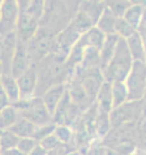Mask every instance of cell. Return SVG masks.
<instances>
[{
  "mask_svg": "<svg viewBox=\"0 0 146 155\" xmlns=\"http://www.w3.org/2000/svg\"><path fill=\"white\" fill-rule=\"evenodd\" d=\"M0 153L3 155H25L22 151H20L17 147H12V149H7V150H0Z\"/></svg>",
  "mask_w": 146,
  "mask_h": 155,
  "instance_id": "cell-43",
  "label": "cell"
},
{
  "mask_svg": "<svg viewBox=\"0 0 146 155\" xmlns=\"http://www.w3.org/2000/svg\"><path fill=\"white\" fill-rule=\"evenodd\" d=\"M97 108L99 111H105V112H110L114 108V99H112V84L105 82L102 84L99 91L97 94L95 98Z\"/></svg>",
  "mask_w": 146,
  "mask_h": 155,
  "instance_id": "cell-16",
  "label": "cell"
},
{
  "mask_svg": "<svg viewBox=\"0 0 146 155\" xmlns=\"http://www.w3.org/2000/svg\"><path fill=\"white\" fill-rule=\"evenodd\" d=\"M45 5H46V0H32L30 4L28 5V8L25 9V12L32 15L33 17H35V18L39 21L42 15H43Z\"/></svg>",
  "mask_w": 146,
  "mask_h": 155,
  "instance_id": "cell-34",
  "label": "cell"
},
{
  "mask_svg": "<svg viewBox=\"0 0 146 155\" xmlns=\"http://www.w3.org/2000/svg\"><path fill=\"white\" fill-rule=\"evenodd\" d=\"M85 155H105V146L101 145H94L90 147L89 151H86Z\"/></svg>",
  "mask_w": 146,
  "mask_h": 155,
  "instance_id": "cell-41",
  "label": "cell"
},
{
  "mask_svg": "<svg viewBox=\"0 0 146 155\" xmlns=\"http://www.w3.org/2000/svg\"><path fill=\"white\" fill-rule=\"evenodd\" d=\"M55 34L51 33L50 30L39 26L34 37L26 43L28 52L30 55L33 64L39 63L45 56H47L54 47Z\"/></svg>",
  "mask_w": 146,
  "mask_h": 155,
  "instance_id": "cell-5",
  "label": "cell"
},
{
  "mask_svg": "<svg viewBox=\"0 0 146 155\" xmlns=\"http://www.w3.org/2000/svg\"><path fill=\"white\" fill-rule=\"evenodd\" d=\"M28 155H47V151H46V150H45L43 147H42V146H41L39 143H38V145L35 146V147H34V149H33L32 151H30Z\"/></svg>",
  "mask_w": 146,
  "mask_h": 155,
  "instance_id": "cell-44",
  "label": "cell"
},
{
  "mask_svg": "<svg viewBox=\"0 0 146 155\" xmlns=\"http://www.w3.org/2000/svg\"><path fill=\"white\" fill-rule=\"evenodd\" d=\"M39 143L38 141H35L33 137H26V138H20L18 140V143H17V149L20 151H22L25 155H28L32 150L35 147V146Z\"/></svg>",
  "mask_w": 146,
  "mask_h": 155,
  "instance_id": "cell-36",
  "label": "cell"
},
{
  "mask_svg": "<svg viewBox=\"0 0 146 155\" xmlns=\"http://www.w3.org/2000/svg\"><path fill=\"white\" fill-rule=\"evenodd\" d=\"M137 31H138L141 35H146V8H144V12H142V16H141V20H140V24L137 26Z\"/></svg>",
  "mask_w": 146,
  "mask_h": 155,
  "instance_id": "cell-40",
  "label": "cell"
},
{
  "mask_svg": "<svg viewBox=\"0 0 146 155\" xmlns=\"http://www.w3.org/2000/svg\"><path fill=\"white\" fill-rule=\"evenodd\" d=\"M71 25L75 28L80 34L86 33L89 29H91L94 26V24L91 22V20L81 11H77L75 15H73L72 20H71Z\"/></svg>",
  "mask_w": 146,
  "mask_h": 155,
  "instance_id": "cell-26",
  "label": "cell"
},
{
  "mask_svg": "<svg viewBox=\"0 0 146 155\" xmlns=\"http://www.w3.org/2000/svg\"><path fill=\"white\" fill-rule=\"evenodd\" d=\"M9 104H11L9 99H8L5 91H4L2 84H0V110L4 108V107H7V106H9Z\"/></svg>",
  "mask_w": 146,
  "mask_h": 155,
  "instance_id": "cell-42",
  "label": "cell"
},
{
  "mask_svg": "<svg viewBox=\"0 0 146 155\" xmlns=\"http://www.w3.org/2000/svg\"><path fill=\"white\" fill-rule=\"evenodd\" d=\"M105 5L103 3H97V2H91V0H81L80 5H78V11L84 12L95 26L97 21L99 20V17L102 15Z\"/></svg>",
  "mask_w": 146,
  "mask_h": 155,
  "instance_id": "cell-23",
  "label": "cell"
},
{
  "mask_svg": "<svg viewBox=\"0 0 146 155\" xmlns=\"http://www.w3.org/2000/svg\"><path fill=\"white\" fill-rule=\"evenodd\" d=\"M136 127L137 123H128L123 125L112 127L106 136H103L102 145L105 147L114 149L124 142H136Z\"/></svg>",
  "mask_w": 146,
  "mask_h": 155,
  "instance_id": "cell-10",
  "label": "cell"
},
{
  "mask_svg": "<svg viewBox=\"0 0 146 155\" xmlns=\"http://www.w3.org/2000/svg\"><path fill=\"white\" fill-rule=\"evenodd\" d=\"M136 143L137 149L146 151V116L141 117L136 127Z\"/></svg>",
  "mask_w": 146,
  "mask_h": 155,
  "instance_id": "cell-32",
  "label": "cell"
},
{
  "mask_svg": "<svg viewBox=\"0 0 146 155\" xmlns=\"http://www.w3.org/2000/svg\"><path fill=\"white\" fill-rule=\"evenodd\" d=\"M18 140H20V137H17L13 132L9 130V129L2 130V133H0V150L17 147Z\"/></svg>",
  "mask_w": 146,
  "mask_h": 155,
  "instance_id": "cell-31",
  "label": "cell"
},
{
  "mask_svg": "<svg viewBox=\"0 0 146 155\" xmlns=\"http://www.w3.org/2000/svg\"><path fill=\"white\" fill-rule=\"evenodd\" d=\"M32 65H34V64H33L32 59H30V55L28 52L26 43H22L17 39V46H16L13 58H12V61H11L9 73L15 78H17V77H20L24 72H26Z\"/></svg>",
  "mask_w": 146,
  "mask_h": 155,
  "instance_id": "cell-12",
  "label": "cell"
},
{
  "mask_svg": "<svg viewBox=\"0 0 146 155\" xmlns=\"http://www.w3.org/2000/svg\"><path fill=\"white\" fill-rule=\"evenodd\" d=\"M12 106L18 111L21 117L28 119L29 121L34 123L38 127L54 123L52 115L47 110V107L41 97H33L30 99H20Z\"/></svg>",
  "mask_w": 146,
  "mask_h": 155,
  "instance_id": "cell-4",
  "label": "cell"
},
{
  "mask_svg": "<svg viewBox=\"0 0 146 155\" xmlns=\"http://www.w3.org/2000/svg\"><path fill=\"white\" fill-rule=\"evenodd\" d=\"M38 28H39V21L35 17L26 13L25 11L20 12L17 25H16V31H15L17 35V39L20 42L28 43L34 37V34L37 33Z\"/></svg>",
  "mask_w": 146,
  "mask_h": 155,
  "instance_id": "cell-13",
  "label": "cell"
},
{
  "mask_svg": "<svg viewBox=\"0 0 146 155\" xmlns=\"http://www.w3.org/2000/svg\"><path fill=\"white\" fill-rule=\"evenodd\" d=\"M20 12L21 11L17 0H2L0 3V37L16 31Z\"/></svg>",
  "mask_w": 146,
  "mask_h": 155,
  "instance_id": "cell-9",
  "label": "cell"
},
{
  "mask_svg": "<svg viewBox=\"0 0 146 155\" xmlns=\"http://www.w3.org/2000/svg\"><path fill=\"white\" fill-rule=\"evenodd\" d=\"M134 31H136V29L133 26H131L123 17H119L116 20V24H115V34H116L119 38L127 39V38L131 37Z\"/></svg>",
  "mask_w": 146,
  "mask_h": 155,
  "instance_id": "cell-33",
  "label": "cell"
},
{
  "mask_svg": "<svg viewBox=\"0 0 146 155\" xmlns=\"http://www.w3.org/2000/svg\"><path fill=\"white\" fill-rule=\"evenodd\" d=\"M124 84L128 90L129 101H141L146 85V64L141 60H133L131 71L128 73Z\"/></svg>",
  "mask_w": 146,
  "mask_h": 155,
  "instance_id": "cell-6",
  "label": "cell"
},
{
  "mask_svg": "<svg viewBox=\"0 0 146 155\" xmlns=\"http://www.w3.org/2000/svg\"><path fill=\"white\" fill-rule=\"evenodd\" d=\"M80 37H81V34L69 24L67 28H64L61 31L55 35L54 47H52L51 52H56V54H60L67 58L71 48L77 43V41L80 39Z\"/></svg>",
  "mask_w": 146,
  "mask_h": 155,
  "instance_id": "cell-11",
  "label": "cell"
},
{
  "mask_svg": "<svg viewBox=\"0 0 146 155\" xmlns=\"http://www.w3.org/2000/svg\"><path fill=\"white\" fill-rule=\"evenodd\" d=\"M73 151H76V147L72 146V143H59L56 147L52 149L51 151L47 153V155H67V154H71Z\"/></svg>",
  "mask_w": 146,
  "mask_h": 155,
  "instance_id": "cell-38",
  "label": "cell"
},
{
  "mask_svg": "<svg viewBox=\"0 0 146 155\" xmlns=\"http://www.w3.org/2000/svg\"><path fill=\"white\" fill-rule=\"evenodd\" d=\"M132 5H141V7H144V2L145 0H128Z\"/></svg>",
  "mask_w": 146,
  "mask_h": 155,
  "instance_id": "cell-47",
  "label": "cell"
},
{
  "mask_svg": "<svg viewBox=\"0 0 146 155\" xmlns=\"http://www.w3.org/2000/svg\"><path fill=\"white\" fill-rule=\"evenodd\" d=\"M111 128L123 125L128 123H138L142 114V103L141 101H127L118 107H114L108 114Z\"/></svg>",
  "mask_w": 146,
  "mask_h": 155,
  "instance_id": "cell-7",
  "label": "cell"
},
{
  "mask_svg": "<svg viewBox=\"0 0 146 155\" xmlns=\"http://www.w3.org/2000/svg\"><path fill=\"white\" fill-rule=\"evenodd\" d=\"M91 2H97V3H103L105 0H91Z\"/></svg>",
  "mask_w": 146,
  "mask_h": 155,
  "instance_id": "cell-51",
  "label": "cell"
},
{
  "mask_svg": "<svg viewBox=\"0 0 146 155\" xmlns=\"http://www.w3.org/2000/svg\"><path fill=\"white\" fill-rule=\"evenodd\" d=\"M77 80L81 82L82 87L85 89L88 97L90 98L91 102H95L97 94L99 91L102 84L105 82V78H103L102 71L98 68V69H90V71H84L81 68L77 67L73 74Z\"/></svg>",
  "mask_w": 146,
  "mask_h": 155,
  "instance_id": "cell-8",
  "label": "cell"
},
{
  "mask_svg": "<svg viewBox=\"0 0 146 155\" xmlns=\"http://www.w3.org/2000/svg\"><path fill=\"white\" fill-rule=\"evenodd\" d=\"M65 91H67V84H59V85L51 86L50 89H47L41 95L42 101H43V103L46 104L47 110L50 111L51 115H54L59 102L61 101V98H63Z\"/></svg>",
  "mask_w": 146,
  "mask_h": 155,
  "instance_id": "cell-15",
  "label": "cell"
},
{
  "mask_svg": "<svg viewBox=\"0 0 146 155\" xmlns=\"http://www.w3.org/2000/svg\"><path fill=\"white\" fill-rule=\"evenodd\" d=\"M0 155H3V154H2V153H0Z\"/></svg>",
  "mask_w": 146,
  "mask_h": 155,
  "instance_id": "cell-54",
  "label": "cell"
},
{
  "mask_svg": "<svg viewBox=\"0 0 146 155\" xmlns=\"http://www.w3.org/2000/svg\"><path fill=\"white\" fill-rule=\"evenodd\" d=\"M118 17L114 13H111L108 9H103L99 20L97 21L95 26L105 34V35H110V34H115V24H116Z\"/></svg>",
  "mask_w": 146,
  "mask_h": 155,
  "instance_id": "cell-24",
  "label": "cell"
},
{
  "mask_svg": "<svg viewBox=\"0 0 146 155\" xmlns=\"http://www.w3.org/2000/svg\"><path fill=\"white\" fill-rule=\"evenodd\" d=\"M0 3H2V0H0Z\"/></svg>",
  "mask_w": 146,
  "mask_h": 155,
  "instance_id": "cell-55",
  "label": "cell"
},
{
  "mask_svg": "<svg viewBox=\"0 0 146 155\" xmlns=\"http://www.w3.org/2000/svg\"><path fill=\"white\" fill-rule=\"evenodd\" d=\"M106 35L103 34L97 26H93L91 29H89L86 33L81 34L80 41L85 47H94V48L99 50L103 42H105Z\"/></svg>",
  "mask_w": 146,
  "mask_h": 155,
  "instance_id": "cell-22",
  "label": "cell"
},
{
  "mask_svg": "<svg viewBox=\"0 0 146 155\" xmlns=\"http://www.w3.org/2000/svg\"><path fill=\"white\" fill-rule=\"evenodd\" d=\"M141 103H142V114H144V117L146 116V85H145V91H144V95L141 98Z\"/></svg>",
  "mask_w": 146,
  "mask_h": 155,
  "instance_id": "cell-46",
  "label": "cell"
},
{
  "mask_svg": "<svg viewBox=\"0 0 146 155\" xmlns=\"http://www.w3.org/2000/svg\"><path fill=\"white\" fill-rule=\"evenodd\" d=\"M142 12H144V7H141V5H131L125 11V13L123 15V18L131 26H133L137 30V26H138L140 20H141V16H142Z\"/></svg>",
  "mask_w": 146,
  "mask_h": 155,
  "instance_id": "cell-30",
  "label": "cell"
},
{
  "mask_svg": "<svg viewBox=\"0 0 146 155\" xmlns=\"http://www.w3.org/2000/svg\"><path fill=\"white\" fill-rule=\"evenodd\" d=\"M55 127H56V124L55 123H50V124H46V125H42V127H38L35 134H34L33 138L35 141H42L43 138H46L47 136L52 134L54 130H55Z\"/></svg>",
  "mask_w": 146,
  "mask_h": 155,
  "instance_id": "cell-37",
  "label": "cell"
},
{
  "mask_svg": "<svg viewBox=\"0 0 146 155\" xmlns=\"http://www.w3.org/2000/svg\"><path fill=\"white\" fill-rule=\"evenodd\" d=\"M3 73H4V71H3V65H2V63H0V77H2Z\"/></svg>",
  "mask_w": 146,
  "mask_h": 155,
  "instance_id": "cell-49",
  "label": "cell"
},
{
  "mask_svg": "<svg viewBox=\"0 0 146 155\" xmlns=\"http://www.w3.org/2000/svg\"><path fill=\"white\" fill-rule=\"evenodd\" d=\"M132 64H133V59L127 47V42L123 38H119L112 59L110 60V63L102 71L103 78L107 82L124 81L131 71Z\"/></svg>",
  "mask_w": 146,
  "mask_h": 155,
  "instance_id": "cell-2",
  "label": "cell"
},
{
  "mask_svg": "<svg viewBox=\"0 0 146 155\" xmlns=\"http://www.w3.org/2000/svg\"><path fill=\"white\" fill-rule=\"evenodd\" d=\"M67 155H78V153H77V151H73V153H71V154H67Z\"/></svg>",
  "mask_w": 146,
  "mask_h": 155,
  "instance_id": "cell-50",
  "label": "cell"
},
{
  "mask_svg": "<svg viewBox=\"0 0 146 155\" xmlns=\"http://www.w3.org/2000/svg\"><path fill=\"white\" fill-rule=\"evenodd\" d=\"M59 143H61V142H60V141L58 140V137L55 136L54 133H52V134H50V136H47L46 138H43L42 141H39V145H41L42 147H43V149L46 150L47 153L51 151L52 149H55Z\"/></svg>",
  "mask_w": 146,
  "mask_h": 155,
  "instance_id": "cell-39",
  "label": "cell"
},
{
  "mask_svg": "<svg viewBox=\"0 0 146 155\" xmlns=\"http://www.w3.org/2000/svg\"><path fill=\"white\" fill-rule=\"evenodd\" d=\"M17 85L20 89V97L21 99H30L35 95L37 89V68L35 64L32 65L26 72H24L20 77H17Z\"/></svg>",
  "mask_w": 146,
  "mask_h": 155,
  "instance_id": "cell-14",
  "label": "cell"
},
{
  "mask_svg": "<svg viewBox=\"0 0 146 155\" xmlns=\"http://www.w3.org/2000/svg\"><path fill=\"white\" fill-rule=\"evenodd\" d=\"M0 84H2L8 99H9L11 104H13V103H16L17 101L21 99L20 89H18V85H17V80L11 74V73H3L2 77H0Z\"/></svg>",
  "mask_w": 146,
  "mask_h": 155,
  "instance_id": "cell-18",
  "label": "cell"
},
{
  "mask_svg": "<svg viewBox=\"0 0 146 155\" xmlns=\"http://www.w3.org/2000/svg\"><path fill=\"white\" fill-rule=\"evenodd\" d=\"M110 112H105V111H99L97 108V116H95V132L99 134L101 137L106 136L107 132L111 129V124H110V117H108Z\"/></svg>",
  "mask_w": 146,
  "mask_h": 155,
  "instance_id": "cell-29",
  "label": "cell"
},
{
  "mask_svg": "<svg viewBox=\"0 0 146 155\" xmlns=\"http://www.w3.org/2000/svg\"><path fill=\"white\" fill-rule=\"evenodd\" d=\"M65 60L67 58L63 56V55L56 52H50L39 63L35 64L38 80L34 97H41L51 86L67 84L69 81L73 72L68 69Z\"/></svg>",
  "mask_w": 146,
  "mask_h": 155,
  "instance_id": "cell-1",
  "label": "cell"
},
{
  "mask_svg": "<svg viewBox=\"0 0 146 155\" xmlns=\"http://www.w3.org/2000/svg\"><path fill=\"white\" fill-rule=\"evenodd\" d=\"M142 41H144V55H145V64H146V35L142 37Z\"/></svg>",
  "mask_w": 146,
  "mask_h": 155,
  "instance_id": "cell-48",
  "label": "cell"
},
{
  "mask_svg": "<svg viewBox=\"0 0 146 155\" xmlns=\"http://www.w3.org/2000/svg\"><path fill=\"white\" fill-rule=\"evenodd\" d=\"M127 47L131 52V56L133 60H141V61H145V55H144V41L141 34L137 31L133 33L131 37H128L127 39Z\"/></svg>",
  "mask_w": 146,
  "mask_h": 155,
  "instance_id": "cell-20",
  "label": "cell"
},
{
  "mask_svg": "<svg viewBox=\"0 0 146 155\" xmlns=\"http://www.w3.org/2000/svg\"><path fill=\"white\" fill-rule=\"evenodd\" d=\"M78 68L84 71L90 69H101V59H99V50L94 47H85L82 60H81Z\"/></svg>",
  "mask_w": 146,
  "mask_h": 155,
  "instance_id": "cell-21",
  "label": "cell"
},
{
  "mask_svg": "<svg viewBox=\"0 0 146 155\" xmlns=\"http://www.w3.org/2000/svg\"><path fill=\"white\" fill-rule=\"evenodd\" d=\"M18 117H20L18 111L12 104L4 107V108L0 110V129H2V130L9 129L17 121Z\"/></svg>",
  "mask_w": 146,
  "mask_h": 155,
  "instance_id": "cell-25",
  "label": "cell"
},
{
  "mask_svg": "<svg viewBox=\"0 0 146 155\" xmlns=\"http://www.w3.org/2000/svg\"><path fill=\"white\" fill-rule=\"evenodd\" d=\"M103 5H105L106 9H108L111 13H114L119 18V17H123L125 11L132 4L128 0H105Z\"/></svg>",
  "mask_w": 146,
  "mask_h": 155,
  "instance_id": "cell-28",
  "label": "cell"
},
{
  "mask_svg": "<svg viewBox=\"0 0 146 155\" xmlns=\"http://www.w3.org/2000/svg\"><path fill=\"white\" fill-rule=\"evenodd\" d=\"M144 8H146V0H145V2H144Z\"/></svg>",
  "mask_w": 146,
  "mask_h": 155,
  "instance_id": "cell-52",
  "label": "cell"
},
{
  "mask_svg": "<svg viewBox=\"0 0 146 155\" xmlns=\"http://www.w3.org/2000/svg\"><path fill=\"white\" fill-rule=\"evenodd\" d=\"M119 37L116 34H110L106 35L105 42H103L102 47L99 48V59H101V71H103L106 68V65L110 63V60L112 59L115 48H116Z\"/></svg>",
  "mask_w": 146,
  "mask_h": 155,
  "instance_id": "cell-17",
  "label": "cell"
},
{
  "mask_svg": "<svg viewBox=\"0 0 146 155\" xmlns=\"http://www.w3.org/2000/svg\"><path fill=\"white\" fill-rule=\"evenodd\" d=\"M54 134L58 137L60 142H64V143H72L73 141V130L67 125H56Z\"/></svg>",
  "mask_w": 146,
  "mask_h": 155,
  "instance_id": "cell-35",
  "label": "cell"
},
{
  "mask_svg": "<svg viewBox=\"0 0 146 155\" xmlns=\"http://www.w3.org/2000/svg\"><path fill=\"white\" fill-rule=\"evenodd\" d=\"M144 155H146V151H145V154H144Z\"/></svg>",
  "mask_w": 146,
  "mask_h": 155,
  "instance_id": "cell-53",
  "label": "cell"
},
{
  "mask_svg": "<svg viewBox=\"0 0 146 155\" xmlns=\"http://www.w3.org/2000/svg\"><path fill=\"white\" fill-rule=\"evenodd\" d=\"M72 15L64 0H46L45 11L39 20V26L56 35L71 24Z\"/></svg>",
  "mask_w": 146,
  "mask_h": 155,
  "instance_id": "cell-3",
  "label": "cell"
},
{
  "mask_svg": "<svg viewBox=\"0 0 146 155\" xmlns=\"http://www.w3.org/2000/svg\"><path fill=\"white\" fill-rule=\"evenodd\" d=\"M37 129H38V125H35V124L32 121H29L28 119L20 116V117L17 119V121L9 128V130L13 132L20 138H26V137H34Z\"/></svg>",
  "mask_w": 146,
  "mask_h": 155,
  "instance_id": "cell-19",
  "label": "cell"
},
{
  "mask_svg": "<svg viewBox=\"0 0 146 155\" xmlns=\"http://www.w3.org/2000/svg\"><path fill=\"white\" fill-rule=\"evenodd\" d=\"M112 84V99H114V107H118L123 103H125L128 99V90L124 81H116Z\"/></svg>",
  "mask_w": 146,
  "mask_h": 155,
  "instance_id": "cell-27",
  "label": "cell"
},
{
  "mask_svg": "<svg viewBox=\"0 0 146 155\" xmlns=\"http://www.w3.org/2000/svg\"><path fill=\"white\" fill-rule=\"evenodd\" d=\"M30 2H32V0H17V3H18V7H20V11L24 12L28 8Z\"/></svg>",
  "mask_w": 146,
  "mask_h": 155,
  "instance_id": "cell-45",
  "label": "cell"
}]
</instances>
